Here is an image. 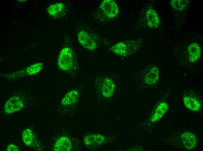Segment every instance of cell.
Listing matches in <instances>:
<instances>
[{
    "mask_svg": "<svg viewBox=\"0 0 203 151\" xmlns=\"http://www.w3.org/2000/svg\"><path fill=\"white\" fill-rule=\"evenodd\" d=\"M141 44V40L139 39L121 41L112 46L111 50L117 55L126 57L136 52L140 48Z\"/></svg>",
    "mask_w": 203,
    "mask_h": 151,
    "instance_id": "obj_1",
    "label": "cell"
},
{
    "mask_svg": "<svg viewBox=\"0 0 203 151\" xmlns=\"http://www.w3.org/2000/svg\"><path fill=\"white\" fill-rule=\"evenodd\" d=\"M72 49L69 47L63 48L60 51L57 60L59 68L64 71L72 70L74 66V59Z\"/></svg>",
    "mask_w": 203,
    "mask_h": 151,
    "instance_id": "obj_2",
    "label": "cell"
},
{
    "mask_svg": "<svg viewBox=\"0 0 203 151\" xmlns=\"http://www.w3.org/2000/svg\"><path fill=\"white\" fill-rule=\"evenodd\" d=\"M99 90L103 96L109 98L113 95L116 88L115 84L113 80L108 77L101 78L99 81Z\"/></svg>",
    "mask_w": 203,
    "mask_h": 151,
    "instance_id": "obj_3",
    "label": "cell"
},
{
    "mask_svg": "<svg viewBox=\"0 0 203 151\" xmlns=\"http://www.w3.org/2000/svg\"><path fill=\"white\" fill-rule=\"evenodd\" d=\"M100 8L104 15L108 18H115L119 13V9L118 4L113 0L103 1Z\"/></svg>",
    "mask_w": 203,
    "mask_h": 151,
    "instance_id": "obj_4",
    "label": "cell"
},
{
    "mask_svg": "<svg viewBox=\"0 0 203 151\" xmlns=\"http://www.w3.org/2000/svg\"><path fill=\"white\" fill-rule=\"evenodd\" d=\"M77 39L80 44L87 49L94 51L97 47V44L96 40L86 31H80L77 34Z\"/></svg>",
    "mask_w": 203,
    "mask_h": 151,
    "instance_id": "obj_5",
    "label": "cell"
},
{
    "mask_svg": "<svg viewBox=\"0 0 203 151\" xmlns=\"http://www.w3.org/2000/svg\"><path fill=\"white\" fill-rule=\"evenodd\" d=\"M24 106V103L20 97L13 96L6 102L4 107V111L6 114H11L21 110Z\"/></svg>",
    "mask_w": 203,
    "mask_h": 151,
    "instance_id": "obj_6",
    "label": "cell"
},
{
    "mask_svg": "<svg viewBox=\"0 0 203 151\" xmlns=\"http://www.w3.org/2000/svg\"><path fill=\"white\" fill-rule=\"evenodd\" d=\"M159 76L158 68L156 66H153L150 67L145 73L144 77V81L148 85H153L158 82Z\"/></svg>",
    "mask_w": 203,
    "mask_h": 151,
    "instance_id": "obj_7",
    "label": "cell"
},
{
    "mask_svg": "<svg viewBox=\"0 0 203 151\" xmlns=\"http://www.w3.org/2000/svg\"><path fill=\"white\" fill-rule=\"evenodd\" d=\"M187 52L189 61L191 63H194L198 60L202 54L201 48L196 42L192 43L188 45Z\"/></svg>",
    "mask_w": 203,
    "mask_h": 151,
    "instance_id": "obj_8",
    "label": "cell"
},
{
    "mask_svg": "<svg viewBox=\"0 0 203 151\" xmlns=\"http://www.w3.org/2000/svg\"><path fill=\"white\" fill-rule=\"evenodd\" d=\"M105 137L98 134H87L84 139V143L88 146H95L100 145L104 143Z\"/></svg>",
    "mask_w": 203,
    "mask_h": 151,
    "instance_id": "obj_9",
    "label": "cell"
},
{
    "mask_svg": "<svg viewBox=\"0 0 203 151\" xmlns=\"http://www.w3.org/2000/svg\"><path fill=\"white\" fill-rule=\"evenodd\" d=\"M146 17L148 26L151 28H156L159 26L160 19L157 12L153 8H149L146 13Z\"/></svg>",
    "mask_w": 203,
    "mask_h": 151,
    "instance_id": "obj_10",
    "label": "cell"
},
{
    "mask_svg": "<svg viewBox=\"0 0 203 151\" xmlns=\"http://www.w3.org/2000/svg\"><path fill=\"white\" fill-rule=\"evenodd\" d=\"M72 147L71 140L67 136L60 137L55 142L53 150L55 151H69Z\"/></svg>",
    "mask_w": 203,
    "mask_h": 151,
    "instance_id": "obj_11",
    "label": "cell"
},
{
    "mask_svg": "<svg viewBox=\"0 0 203 151\" xmlns=\"http://www.w3.org/2000/svg\"><path fill=\"white\" fill-rule=\"evenodd\" d=\"M181 137L183 144L186 149L191 150L195 147L197 139L193 134L188 132H184L181 134Z\"/></svg>",
    "mask_w": 203,
    "mask_h": 151,
    "instance_id": "obj_12",
    "label": "cell"
},
{
    "mask_svg": "<svg viewBox=\"0 0 203 151\" xmlns=\"http://www.w3.org/2000/svg\"><path fill=\"white\" fill-rule=\"evenodd\" d=\"M79 97V94L77 90H71L68 91L62 98L61 104L64 106L72 105L78 101Z\"/></svg>",
    "mask_w": 203,
    "mask_h": 151,
    "instance_id": "obj_13",
    "label": "cell"
},
{
    "mask_svg": "<svg viewBox=\"0 0 203 151\" xmlns=\"http://www.w3.org/2000/svg\"><path fill=\"white\" fill-rule=\"evenodd\" d=\"M168 108V105L166 103L163 102L160 103L151 117V121L154 122L160 119L167 112Z\"/></svg>",
    "mask_w": 203,
    "mask_h": 151,
    "instance_id": "obj_14",
    "label": "cell"
},
{
    "mask_svg": "<svg viewBox=\"0 0 203 151\" xmlns=\"http://www.w3.org/2000/svg\"><path fill=\"white\" fill-rule=\"evenodd\" d=\"M183 103L186 108L193 111H199L201 107L199 102L191 97L186 96L183 98Z\"/></svg>",
    "mask_w": 203,
    "mask_h": 151,
    "instance_id": "obj_15",
    "label": "cell"
},
{
    "mask_svg": "<svg viewBox=\"0 0 203 151\" xmlns=\"http://www.w3.org/2000/svg\"><path fill=\"white\" fill-rule=\"evenodd\" d=\"M64 5L63 3L58 2L50 5L47 9L48 13L52 16L57 15L63 10Z\"/></svg>",
    "mask_w": 203,
    "mask_h": 151,
    "instance_id": "obj_16",
    "label": "cell"
},
{
    "mask_svg": "<svg viewBox=\"0 0 203 151\" xmlns=\"http://www.w3.org/2000/svg\"><path fill=\"white\" fill-rule=\"evenodd\" d=\"M22 139L24 143L28 146H32L34 141V135L32 130L29 128L24 130L22 134Z\"/></svg>",
    "mask_w": 203,
    "mask_h": 151,
    "instance_id": "obj_17",
    "label": "cell"
},
{
    "mask_svg": "<svg viewBox=\"0 0 203 151\" xmlns=\"http://www.w3.org/2000/svg\"><path fill=\"white\" fill-rule=\"evenodd\" d=\"M170 5L175 10L182 11L185 9L188 4L187 0H172L170 2Z\"/></svg>",
    "mask_w": 203,
    "mask_h": 151,
    "instance_id": "obj_18",
    "label": "cell"
},
{
    "mask_svg": "<svg viewBox=\"0 0 203 151\" xmlns=\"http://www.w3.org/2000/svg\"><path fill=\"white\" fill-rule=\"evenodd\" d=\"M6 150L7 151H19L18 147L15 144H10L7 146Z\"/></svg>",
    "mask_w": 203,
    "mask_h": 151,
    "instance_id": "obj_19",
    "label": "cell"
}]
</instances>
